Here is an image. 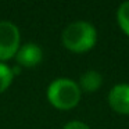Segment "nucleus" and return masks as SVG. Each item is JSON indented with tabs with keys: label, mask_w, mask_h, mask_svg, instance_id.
<instances>
[{
	"label": "nucleus",
	"mask_w": 129,
	"mask_h": 129,
	"mask_svg": "<svg viewBox=\"0 0 129 129\" xmlns=\"http://www.w3.org/2000/svg\"><path fill=\"white\" fill-rule=\"evenodd\" d=\"M43 58V51L35 43H26L18 49L15 54V60L21 67L25 68H34L38 64H40Z\"/></svg>",
	"instance_id": "obj_5"
},
{
	"label": "nucleus",
	"mask_w": 129,
	"mask_h": 129,
	"mask_svg": "<svg viewBox=\"0 0 129 129\" xmlns=\"http://www.w3.org/2000/svg\"><path fill=\"white\" fill-rule=\"evenodd\" d=\"M117 21L121 31L129 36V2H123L117 11Z\"/></svg>",
	"instance_id": "obj_7"
},
{
	"label": "nucleus",
	"mask_w": 129,
	"mask_h": 129,
	"mask_svg": "<svg viewBox=\"0 0 129 129\" xmlns=\"http://www.w3.org/2000/svg\"><path fill=\"white\" fill-rule=\"evenodd\" d=\"M62 129H90V128L82 121H70V122L65 123Z\"/></svg>",
	"instance_id": "obj_9"
},
{
	"label": "nucleus",
	"mask_w": 129,
	"mask_h": 129,
	"mask_svg": "<svg viewBox=\"0 0 129 129\" xmlns=\"http://www.w3.org/2000/svg\"><path fill=\"white\" fill-rule=\"evenodd\" d=\"M108 104L118 114L129 115V83L112 86L108 93Z\"/></svg>",
	"instance_id": "obj_4"
},
{
	"label": "nucleus",
	"mask_w": 129,
	"mask_h": 129,
	"mask_svg": "<svg viewBox=\"0 0 129 129\" xmlns=\"http://www.w3.org/2000/svg\"><path fill=\"white\" fill-rule=\"evenodd\" d=\"M101 83H103L101 74L94 70H90L82 74L81 81H79V87H81V90H83L86 93H93L100 89Z\"/></svg>",
	"instance_id": "obj_6"
},
{
	"label": "nucleus",
	"mask_w": 129,
	"mask_h": 129,
	"mask_svg": "<svg viewBox=\"0 0 129 129\" xmlns=\"http://www.w3.org/2000/svg\"><path fill=\"white\" fill-rule=\"evenodd\" d=\"M47 99L57 110L67 111L78 106L81 100V87L71 79L58 78L49 85Z\"/></svg>",
	"instance_id": "obj_2"
},
{
	"label": "nucleus",
	"mask_w": 129,
	"mask_h": 129,
	"mask_svg": "<svg viewBox=\"0 0 129 129\" xmlns=\"http://www.w3.org/2000/svg\"><path fill=\"white\" fill-rule=\"evenodd\" d=\"M20 31L10 21H0V62L7 61L20 49Z\"/></svg>",
	"instance_id": "obj_3"
},
{
	"label": "nucleus",
	"mask_w": 129,
	"mask_h": 129,
	"mask_svg": "<svg viewBox=\"0 0 129 129\" xmlns=\"http://www.w3.org/2000/svg\"><path fill=\"white\" fill-rule=\"evenodd\" d=\"M13 79H14V74L13 70L9 65L0 62V93H3L4 90H7L11 85Z\"/></svg>",
	"instance_id": "obj_8"
},
{
	"label": "nucleus",
	"mask_w": 129,
	"mask_h": 129,
	"mask_svg": "<svg viewBox=\"0 0 129 129\" xmlns=\"http://www.w3.org/2000/svg\"><path fill=\"white\" fill-rule=\"evenodd\" d=\"M62 45L72 53H86L97 42V31L87 21H75L62 32Z\"/></svg>",
	"instance_id": "obj_1"
}]
</instances>
